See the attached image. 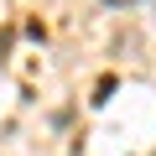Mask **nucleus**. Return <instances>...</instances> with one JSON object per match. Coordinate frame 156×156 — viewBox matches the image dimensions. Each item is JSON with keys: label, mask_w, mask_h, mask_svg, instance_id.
<instances>
[{"label": "nucleus", "mask_w": 156, "mask_h": 156, "mask_svg": "<svg viewBox=\"0 0 156 156\" xmlns=\"http://www.w3.org/2000/svg\"><path fill=\"white\" fill-rule=\"evenodd\" d=\"M109 5H135V0H109Z\"/></svg>", "instance_id": "f257e3e1"}]
</instances>
